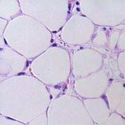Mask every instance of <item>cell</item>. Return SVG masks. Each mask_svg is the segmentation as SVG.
Wrapping results in <instances>:
<instances>
[{
    "instance_id": "obj_1",
    "label": "cell",
    "mask_w": 125,
    "mask_h": 125,
    "mask_svg": "<svg viewBox=\"0 0 125 125\" xmlns=\"http://www.w3.org/2000/svg\"><path fill=\"white\" fill-rule=\"evenodd\" d=\"M29 125H47V121H46L45 118H39V120L30 121Z\"/></svg>"
},
{
    "instance_id": "obj_2",
    "label": "cell",
    "mask_w": 125,
    "mask_h": 125,
    "mask_svg": "<svg viewBox=\"0 0 125 125\" xmlns=\"http://www.w3.org/2000/svg\"><path fill=\"white\" fill-rule=\"evenodd\" d=\"M115 121H111L109 120H106L105 122L103 123L98 124L97 125H114ZM120 125H125V121H123Z\"/></svg>"
}]
</instances>
